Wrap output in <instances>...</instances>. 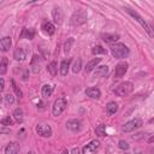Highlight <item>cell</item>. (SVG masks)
<instances>
[{
  "label": "cell",
  "mask_w": 154,
  "mask_h": 154,
  "mask_svg": "<svg viewBox=\"0 0 154 154\" xmlns=\"http://www.w3.org/2000/svg\"><path fill=\"white\" fill-rule=\"evenodd\" d=\"M91 53H93L94 55H97V54H105L106 53V49L102 46L98 45V46H94L93 47V49H91Z\"/></svg>",
  "instance_id": "29"
},
{
  "label": "cell",
  "mask_w": 154,
  "mask_h": 154,
  "mask_svg": "<svg viewBox=\"0 0 154 154\" xmlns=\"http://www.w3.org/2000/svg\"><path fill=\"white\" fill-rule=\"evenodd\" d=\"M42 29H43V32H45L46 34H48V35H53L54 32H55V28H54V25H53L51 22H43Z\"/></svg>",
  "instance_id": "19"
},
{
  "label": "cell",
  "mask_w": 154,
  "mask_h": 154,
  "mask_svg": "<svg viewBox=\"0 0 154 154\" xmlns=\"http://www.w3.org/2000/svg\"><path fill=\"white\" fill-rule=\"evenodd\" d=\"M118 146H119V148L120 149H124V150H128L129 149V143L127 142V141H124V140H120L119 141V143H118Z\"/></svg>",
  "instance_id": "34"
},
{
  "label": "cell",
  "mask_w": 154,
  "mask_h": 154,
  "mask_svg": "<svg viewBox=\"0 0 154 154\" xmlns=\"http://www.w3.org/2000/svg\"><path fill=\"white\" fill-rule=\"evenodd\" d=\"M41 93H42V97H45V98L51 97L52 93H53V87L49 85V84H45L42 87V89H41Z\"/></svg>",
  "instance_id": "23"
},
{
  "label": "cell",
  "mask_w": 154,
  "mask_h": 154,
  "mask_svg": "<svg viewBox=\"0 0 154 154\" xmlns=\"http://www.w3.org/2000/svg\"><path fill=\"white\" fill-rule=\"evenodd\" d=\"M66 128H68L69 130L76 133V131H80V130L82 129V124H81V122L77 120V119H70V120H68V123H66Z\"/></svg>",
  "instance_id": "11"
},
{
  "label": "cell",
  "mask_w": 154,
  "mask_h": 154,
  "mask_svg": "<svg viewBox=\"0 0 154 154\" xmlns=\"http://www.w3.org/2000/svg\"><path fill=\"white\" fill-rule=\"evenodd\" d=\"M72 43H74V39H72V38H70V39H69V40H68V41L65 42V46H64V51H65L66 53H68V52L70 51V48H71V45H72Z\"/></svg>",
  "instance_id": "35"
},
{
  "label": "cell",
  "mask_w": 154,
  "mask_h": 154,
  "mask_svg": "<svg viewBox=\"0 0 154 154\" xmlns=\"http://www.w3.org/2000/svg\"><path fill=\"white\" fill-rule=\"evenodd\" d=\"M134 89V84L129 81L127 82H122L120 84H118V87L114 89V94L118 97H127L129 95Z\"/></svg>",
  "instance_id": "3"
},
{
  "label": "cell",
  "mask_w": 154,
  "mask_h": 154,
  "mask_svg": "<svg viewBox=\"0 0 154 154\" xmlns=\"http://www.w3.org/2000/svg\"><path fill=\"white\" fill-rule=\"evenodd\" d=\"M99 147H100V142L98 140H93V141H90L87 146L83 147L82 154H97Z\"/></svg>",
  "instance_id": "7"
},
{
  "label": "cell",
  "mask_w": 154,
  "mask_h": 154,
  "mask_svg": "<svg viewBox=\"0 0 154 154\" xmlns=\"http://www.w3.org/2000/svg\"><path fill=\"white\" fill-rule=\"evenodd\" d=\"M87 18H88V13L85 10L83 9H80V10H76L72 16H71V19H70V23L72 25H82L87 22Z\"/></svg>",
  "instance_id": "2"
},
{
  "label": "cell",
  "mask_w": 154,
  "mask_h": 154,
  "mask_svg": "<svg viewBox=\"0 0 154 154\" xmlns=\"http://www.w3.org/2000/svg\"><path fill=\"white\" fill-rule=\"evenodd\" d=\"M21 150V146L17 142H10L5 148V154H18Z\"/></svg>",
  "instance_id": "14"
},
{
  "label": "cell",
  "mask_w": 154,
  "mask_h": 154,
  "mask_svg": "<svg viewBox=\"0 0 154 154\" xmlns=\"http://www.w3.org/2000/svg\"><path fill=\"white\" fill-rule=\"evenodd\" d=\"M1 124H3L4 127H10V125L13 124V120H12V118H11L10 116H7V117H5V118L1 119Z\"/></svg>",
  "instance_id": "32"
},
{
  "label": "cell",
  "mask_w": 154,
  "mask_h": 154,
  "mask_svg": "<svg viewBox=\"0 0 154 154\" xmlns=\"http://www.w3.org/2000/svg\"><path fill=\"white\" fill-rule=\"evenodd\" d=\"M13 58L16 60H24L25 59V52L23 48H17L15 52H13Z\"/></svg>",
  "instance_id": "24"
},
{
  "label": "cell",
  "mask_w": 154,
  "mask_h": 154,
  "mask_svg": "<svg viewBox=\"0 0 154 154\" xmlns=\"http://www.w3.org/2000/svg\"><path fill=\"white\" fill-rule=\"evenodd\" d=\"M71 154H81V153H80V149L75 147V148H74V149L71 150Z\"/></svg>",
  "instance_id": "39"
},
{
  "label": "cell",
  "mask_w": 154,
  "mask_h": 154,
  "mask_svg": "<svg viewBox=\"0 0 154 154\" xmlns=\"http://www.w3.org/2000/svg\"><path fill=\"white\" fill-rule=\"evenodd\" d=\"M85 95L91 99H99L101 97V91L97 87H90V88L85 89Z\"/></svg>",
  "instance_id": "12"
},
{
  "label": "cell",
  "mask_w": 154,
  "mask_h": 154,
  "mask_svg": "<svg viewBox=\"0 0 154 154\" xmlns=\"http://www.w3.org/2000/svg\"><path fill=\"white\" fill-rule=\"evenodd\" d=\"M101 61V58H95V59H93V60H90L89 63L87 64V66L84 68V70H85V74H88V72H90V71H93L95 68H97V65Z\"/></svg>",
  "instance_id": "16"
},
{
  "label": "cell",
  "mask_w": 154,
  "mask_h": 154,
  "mask_svg": "<svg viewBox=\"0 0 154 154\" xmlns=\"http://www.w3.org/2000/svg\"><path fill=\"white\" fill-rule=\"evenodd\" d=\"M81 68H82V59H77L75 63H74V66H72V71L75 72V74H77V72H80V70H81Z\"/></svg>",
  "instance_id": "30"
},
{
  "label": "cell",
  "mask_w": 154,
  "mask_h": 154,
  "mask_svg": "<svg viewBox=\"0 0 154 154\" xmlns=\"http://www.w3.org/2000/svg\"><path fill=\"white\" fill-rule=\"evenodd\" d=\"M70 63H71V59H65L61 61L60 64V74L63 76H66L68 75V71H69V68H70Z\"/></svg>",
  "instance_id": "17"
},
{
  "label": "cell",
  "mask_w": 154,
  "mask_h": 154,
  "mask_svg": "<svg viewBox=\"0 0 154 154\" xmlns=\"http://www.w3.org/2000/svg\"><path fill=\"white\" fill-rule=\"evenodd\" d=\"M124 10H125V11H127V12H128V13H129V15H130L133 18H135V19H136V21H137V22H139V23L142 25V28H143V29L146 30V32L148 33V35H149L150 38H153V32H152V28L148 25V23H147V22H146V21H144V19H143V18H142V17H141V16H140L137 12H135L134 10H131V9H129V7H125Z\"/></svg>",
  "instance_id": "4"
},
{
  "label": "cell",
  "mask_w": 154,
  "mask_h": 154,
  "mask_svg": "<svg viewBox=\"0 0 154 154\" xmlns=\"http://www.w3.org/2000/svg\"><path fill=\"white\" fill-rule=\"evenodd\" d=\"M128 68H129V65H128V63H125V61H123V63H119L117 66H116V69H114V77H122V76H124L125 75V72L128 71Z\"/></svg>",
  "instance_id": "9"
},
{
  "label": "cell",
  "mask_w": 154,
  "mask_h": 154,
  "mask_svg": "<svg viewBox=\"0 0 154 154\" xmlns=\"http://www.w3.org/2000/svg\"><path fill=\"white\" fill-rule=\"evenodd\" d=\"M142 124H143L142 119H140V118H135V119H131V120L127 122L122 127V130L124 131V133H131V131H134V130L139 129L140 127H142Z\"/></svg>",
  "instance_id": "6"
},
{
  "label": "cell",
  "mask_w": 154,
  "mask_h": 154,
  "mask_svg": "<svg viewBox=\"0 0 154 154\" xmlns=\"http://www.w3.org/2000/svg\"><path fill=\"white\" fill-rule=\"evenodd\" d=\"M52 16H53L54 23L61 24V22H63V12H61L60 7H54L53 11H52Z\"/></svg>",
  "instance_id": "15"
},
{
  "label": "cell",
  "mask_w": 154,
  "mask_h": 154,
  "mask_svg": "<svg viewBox=\"0 0 154 154\" xmlns=\"http://www.w3.org/2000/svg\"><path fill=\"white\" fill-rule=\"evenodd\" d=\"M61 154H69V150H68V149L65 148V149L63 150V153H61Z\"/></svg>",
  "instance_id": "40"
},
{
  "label": "cell",
  "mask_w": 154,
  "mask_h": 154,
  "mask_svg": "<svg viewBox=\"0 0 154 154\" xmlns=\"http://www.w3.org/2000/svg\"><path fill=\"white\" fill-rule=\"evenodd\" d=\"M36 133L42 137H51L52 136V128L46 124H40L36 127Z\"/></svg>",
  "instance_id": "8"
},
{
  "label": "cell",
  "mask_w": 154,
  "mask_h": 154,
  "mask_svg": "<svg viewBox=\"0 0 154 154\" xmlns=\"http://www.w3.org/2000/svg\"><path fill=\"white\" fill-rule=\"evenodd\" d=\"M23 36H25L28 40H33L34 39V36H35V32L33 29H23L22 30V34H21V36L19 38H23Z\"/></svg>",
  "instance_id": "22"
},
{
  "label": "cell",
  "mask_w": 154,
  "mask_h": 154,
  "mask_svg": "<svg viewBox=\"0 0 154 154\" xmlns=\"http://www.w3.org/2000/svg\"><path fill=\"white\" fill-rule=\"evenodd\" d=\"M143 136H144L143 133H139V134H136V136H133V139L134 140H139V139H142Z\"/></svg>",
  "instance_id": "38"
},
{
  "label": "cell",
  "mask_w": 154,
  "mask_h": 154,
  "mask_svg": "<svg viewBox=\"0 0 154 154\" xmlns=\"http://www.w3.org/2000/svg\"><path fill=\"white\" fill-rule=\"evenodd\" d=\"M28 77H29V70L25 69V70H24V74H23V81H27Z\"/></svg>",
  "instance_id": "37"
},
{
  "label": "cell",
  "mask_w": 154,
  "mask_h": 154,
  "mask_svg": "<svg viewBox=\"0 0 154 154\" xmlns=\"http://www.w3.org/2000/svg\"><path fill=\"white\" fill-rule=\"evenodd\" d=\"M1 101H3V97L0 95V104H1Z\"/></svg>",
  "instance_id": "41"
},
{
  "label": "cell",
  "mask_w": 154,
  "mask_h": 154,
  "mask_svg": "<svg viewBox=\"0 0 154 154\" xmlns=\"http://www.w3.org/2000/svg\"><path fill=\"white\" fill-rule=\"evenodd\" d=\"M110 49H111L112 55L114 58H117V59L127 58L129 55V53H130L128 46H125L124 43H113V45H111Z\"/></svg>",
  "instance_id": "1"
},
{
  "label": "cell",
  "mask_w": 154,
  "mask_h": 154,
  "mask_svg": "<svg viewBox=\"0 0 154 154\" xmlns=\"http://www.w3.org/2000/svg\"><path fill=\"white\" fill-rule=\"evenodd\" d=\"M11 83H12V88H13V90H15L16 95H17V97H19V98H22V97H23V93H22V90L18 88V85L16 84L15 80H11Z\"/></svg>",
  "instance_id": "31"
},
{
  "label": "cell",
  "mask_w": 154,
  "mask_h": 154,
  "mask_svg": "<svg viewBox=\"0 0 154 154\" xmlns=\"http://www.w3.org/2000/svg\"><path fill=\"white\" fill-rule=\"evenodd\" d=\"M101 38H102V40L105 42H108V43L116 42V41L119 40V35L118 34H108V33H106V34H102Z\"/></svg>",
  "instance_id": "18"
},
{
  "label": "cell",
  "mask_w": 154,
  "mask_h": 154,
  "mask_svg": "<svg viewBox=\"0 0 154 154\" xmlns=\"http://www.w3.org/2000/svg\"><path fill=\"white\" fill-rule=\"evenodd\" d=\"M4 99H5V102H6L7 105H12V104L15 102V97H13L12 94H6V95L4 97Z\"/></svg>",
  "instance_id": "33"
},
{
  "label": "cell",
  "mask_w": 154,
  "mask_h": 154,
  "mask_svg": "<svg viewBox=\"0 0 154 154\" xmlns=\"http://www.w3.org/2000/svg\"><path fill=\"white\" fill-rule=\"evenodd\" d=\"M41 65H42V59L40 55L35 54L32 59V71L34 74H38L41 70Z\"/></svg>",
  "instance_id": "10"
},
{
  "label": "cell",
  "mask_w": 154,
  "mask_h": 154,
  "mask_svg": "<svg viewBox=\"0 0 154 154\" xmlns=\"http://www.w3.org/2000/svg\"><path fill=\"white\" fill-rule=\"evenodd\" d=\"M66 106H68V102H66L65 98H58V99L54 101V104H53V108H52L53 116H55V117L60 116L61 113L65 111Z\"/></svg>",
  "instance_id": "5"
},
{
  "label": "cell",
  "mask_w": 154,
  "mask_h": 154,
  "mask_svg": "<svg viewBox=\"0 0 154 154\" xmlns=\"http://www.w3.org/2000/svg\"><path fill=\"white\" fill-rule=\"evenodd\" d=\"M108 74V66L104 65V66H99L97 70H95V77H106Z\"/></svg>",
  "instance_id": "21"
},
{
  "label": "cell",
  "mask_w": 154,
  "mask_h": 154,
  "mask_svg": "<svg viewBox=\"0 0 154 154\" xmlns=\"http://www.w3.org/2000/svg\"><path fill=\"white\" fill-rule=\"evenodd\" d=\"M13 117L17 123H23V111L22 108H16L13 111Z\"/></svg>",
  "instance_id": "26"
},
{
  "label": "cell",
  "mask_w": 154,
  "mask_h": 154,
  "mask_svg": "<svg viewBox=\"0 0 154 154\" xmlns=\"http://www.w3.org/2000/svg\"><path fill=\"white\" fill-rule=\"evenodd\" d=\"M7 65H9V60L7 58H3L1 63H0V75H5L7 71Z\"/></svg>",
  "instance_id": "27"
},
{
  "label": "cell",
  "mask_w": 154,
  "mask_h": 154,
  "mask_svg": "<svg viewBox=\"0 0 154 154\" xmlns=\"http://www.w3.org/2000/svg\"><path fill=\"white\" fill-rule=\"evenodd\" d=\"M106 110H107V113L110 116H112V114L117 113V111H118V104L114 102V101H111V102H108L106 105Z\"/></svg>",
  "instance_id": "20"
},
{
  "label": "cell",
  "mask_w": 154,
  "mask_h": 154,
  "mask_svg": "<svg viewBox=\"0 0 154 154\" xmlns=\"http://www.w3.org/2000/svg\"><path fill=\"white\" fill-rule=\"evenodd\" d=\"M105 130H106V125L105 124H100V125H98L97 128H95V133H97V135L98 136H106V133H105Z\"/></svg>",
  "instance_id": "28"
},
{
  "label": "cell",
  "mask_w": 154,
  "mask_h": 154,
  "mask_svg": "<svg viewBox=\"0 0 154 154\" xmlns=\"http://www.w3.org/2000/svg\"><path fill=\"white\" fill-rule=\"evenodd\" d=\"M12 40L10 36H5L3 39H0V51L1 52H7L11 48Z\"/></svg>",
  "instance_id": "13"
},
{
  "label": "cell",
  "mask_w": 154,
  "mask_h": 154,
  "mask_svg": "<svg viewBox=\"0 0 154 154\" xmlns=\"http://www.w3.org/2000/svg\"><path fill=\"white\" fill-rule=\"evenodd\" d=\"M47 71L51 74V76H55L57 75V72H58V65H57L55 61H52V63L48 64Z\"/></svg>",
  "instance_id": "25"
},
{
  "label": "cell",
  "mask_w": 154,
  "mask_h": 154,
  "mask_svg": "<svg viewBox=\"0 0 154 154\" xmlns=\"http://www.w3.org/2000/svg\"><path fill=\"white\" fill-rule=\"evenodd\" d=\"M4 88H5V80L1 77V78H0V91H3Z\"/></svg>",
  "instance_id": "36"
}]
</instances>
